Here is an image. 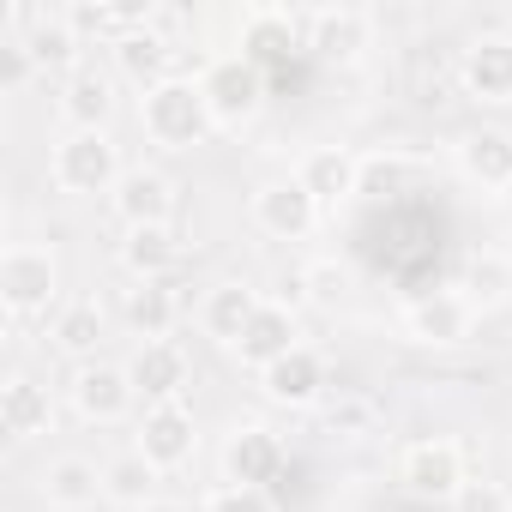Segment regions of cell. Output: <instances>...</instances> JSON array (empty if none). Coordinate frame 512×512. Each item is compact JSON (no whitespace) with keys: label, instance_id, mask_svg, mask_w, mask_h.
Masks as SVG:
<instances>
[{"label":"cell","instance_id":"4316f807","mask_svg":"<svg viewBox=\"0 0 512 512\" xmlns=\"http://www.w3.org/2000/svg\"><path fill=\"white\" fill-rule=\"evenodd\" d=\"M121 320L133 326V338H139V344H157V338H169V332H175L181 302H175V290H169V284H133V290H121Z\"/></svg>","mask_w":512,"mask_h":512},{"label":"cell","instance_id":"277c9868","mask_svg":"<svg viewBox=\"0 0 512 512\" xmlns=\"http://www.w3.org/2000/svg\"><path fill=\"white\" fill-rule=\"evenodd\" d=\"M470 482V470H464V452H458V440H410L404 452H398V488L410 494V500H458V488Z\"/></svg>","mask_w":512,"mask_h":512},{"label":"cell","instance_id":"9a60e30c","mask_svg":"<svg viewBox=\"0 0 512 512\" xmlns=\"http://www.w3.org/2000/svg\"><path fill=\"white\" fill-rule=\"evenodd\" d=\"M115 49V73L121 79H133L139 91H157V85H169L175 79V37L151 19V25H139V31H127L121 43H109Z\"/></svg>","mask_w":512,"mask_h":512},{"label":"cell","instance_id":"f546056e","mask_svg":"<svg viewBox=\"0 0 512 512\" xmlns=\"http://www.w3.org/2000/svg\"><path fill=\"white\" fill-rule=\"evenodd\" d=\"M458 290L470 296L476 314H482V308H506V302H512V260H506V253H470Z\"/></svg>","mask_w":512,"mask_h":512},{"label":"cell","instance_id":"3957f363","mask_svg":"<svg viewBox=\"0 0 512 512\" xmlns=\"http://www.w3.org/2000/svg\"><path fill=\"white\" fill-rule=\"evenodd\" d=\"M61 296V266L55 253L37 241H13L0 253V302H7V320H37L49 314Z\"/></svg>","mask_w":512,"mask_h":512},{"label":"cell","instance_id":"d6a6232c","mask_svg":"<svg viewBox=\"0 0 512 512\" xmlns=\"http://www.w3.org/2000/svg\"><path fill=\"white\" fill-rule=\"evenodd\" d=\"M199 512H278V500H272L266 488H229V482H223V488L205 494Z\"/></svg>","mask_w":512,"mask_h":512},{"label":"cell","instance_id":"9c48e42d","mask_svg":"<svg viewBox=\"0 0 512 512\" xmlns=\"http://www.w3.org/2000/svg\"><path fill=\"white\" fill-rule=\"evenodd\" d=\"M253 229L272 241H308L320 229V199L290 175V181H266L253 193Z\"/></svg>","mask_w":512,"mask_h":512},{"label":"cell","instance_id":"ba28073f","mask_svg":"<svg viewBox=\"0 0 512 512\" xmlns=\"http://www.w3.org/2000/svg\"><path fill=\"white\" fill-rule=\"evenodd\" d=\"M290 464V446L266 428V422H241L223 440V482L229 488H272Z\"/></svg>","mask_w":512,"mask_h":512},{"label":"cell","instance_id":"52a82bcc","mask_svg":"<svg viewBox=\"0 0 512 512\" xmlns=\"http://www.w3.org/2000/svg\"><path fill=\"white\" fill-rule=\"evenodd\" d=\"M458 85L464 97L488 109H512V31H482L458 49Z\"/></svg>","mask_w":512,"mask_h":512},{"label":"cell","instance_id":"74e56055","mask_svg":"<svg viewBox=\"0 0 512 512\" xmlns=\"http://www.w3.org/2000/svg\"><path fill=\"white\" fill-rule=\"evenodd\" d=\"M500 199H506V205H512V187H506V193H500Z\"/></svg>","mask_w":512,"mask_h":512},{"label":"cell","instance_id":"1f68e13d","mask_svg":"<svg viewBox=\"0 0 512 512\" xmlns=\"http://www.w3.org/2000/svg\"><path fill=\"white\" fill-rule=\"evenodd\" d=\"M0 67H7V97H19L43 67H37V55L25 49V37L19 31H7V37H0Z\"/></svg>","mask_w":512,"mask_h":512},{"label":"cell","instance_id":"d6986e66","mask_svg":"<svg viewBox=\"0 0 512 512\" xmlns=\"http://www.w3.org/2000/svg\"><path fill=\"white\" fill-rule=\"evenodd\" d=\"M19 37H25V49L37 55V67L43 73H79V49H85V37L67 25V13H13L7 19Z\"/></svg>","mask_w":512,"mask_h":512},{"label":"cell","instance_id":"4fadbf2b","mask_svg":"<svg viewBox=\"0 0 512 512\" xmlns=\"http://www.w3.org/2000/svg\"><path fill=\"white\" fill-rule=\"evenodd\" d=\"M133 452H145L157 470H181L193 452H199V422L187 404H145L139 416V434H133Z\"/></svg>","mask_w":512,"mask_h":512},{"label":"cell","instance_id":"f1b7e54d","mask_svg":"<svg viewBox=\"0 0 512 512\" xmlns=\"http://www.w3.org/2000/svg\"><path fill=\"white\" fill-rule=\"evenodd\" d=\"M55 350L73 356V362H97V344H103V308L97 302H67L49 326Z\"/></svg>","mask_w":512,"mask_h":512},{"label":"cell","instance_id":"7402d4cb","mask_svg":"<svg viewBox=\"0 0 512 512\" xmlns=\"http://www.w3.org/2000/svg\"><path fill=\"white\" fill-rule=\"evenodd\" d=\"M260 302H266V296L253 290V284H211L205 302H199V326H205V338L223 344V350H235L241 332H247V320L260 314Z\"/></svg>","mask_w":512,"mask_h":512},{"label":"cell","instance_id":"836d02e7","mask_svg":"<svg viewBox=\"0 0 512 512\" xmlns=\"http://www.w3.org/2000/svg\"><path fill=\"white\" fill-rule=\"evenodd\" d=\"M452 512H512V494H506L500 482H488V476H470V482L458 488Z\"/></svg>","mask_w":512,"mask_h":512},{"label":"cell","instance_id":"83f0119b","mask_svg":"<svg viewBox=\"0 0 512 512\" xmlns=\"http://www.w3.org/2000/svg\"><path fill=\"white\" fill-rule=\"evenodd\" d=\"M157 464L145 458V452H115L109 464H103V500H115V506H127V512H145L151 500H157Z\"/></svg>","mask_w":512,"mask_h":512},{"label":"cell","instance_id":"d590c367","mask_svg":"<svg viewBox=\"0 0 512 512\" xmlns=\"http://www.w3.org/2000/svg\"><path fill=\"white\" fill-rule=\"evenodd\" d=\"M302 284L314 290V302H338V296H344V266H338V260H320V266L302 272Z\"/></svg>","mask_w":512,"mask_h":512},{"label":"cell","instance_id":"ffe728a7","mask_svg":"<svg viewBox=\"0 0 512 512\" xmlns=\"http://www.w3.org/2000/svg\"><path fill=\"white\" fill-rule=\"evenodd\" d=\"M296 181L320 199V211H332V205H344V199L362 193V157L344 151V145H314V151L296 163Z\"/></svg>","mask_w":512,"mask_h":512},{"label":"cell","instance_id":"603a6c76","mask_svg":"<svg viewBox=\"0 0 512 512\" xmlns=\"http://www.w3.org/2000/svg\"><path fill=\"white\" fill-rule=\"evenodd\" d=\"M0 428H7V440H37L55 428V398L43 380L31 374H13L7 386H0Z\"/></svg>","mask_w":512,"mask_h":512},{"label":"cell","instance_id":"7a4b0ae2","mask_svg":"<svg viewBox=\"0 0 512 512\" xmlns=\"http://www.w3.org/2000/svg\"><path fill=\"white\" fill-rule=\"evenodd\" d=\"M49 175H55L61 193H73V199H97V193H115V181H121L127 169H121V151H115L109 133H73V127H67V133L55 139Z\"/></svg>","mask_w":512,"mask_h":512},{"label":"cell","instance_id":"5b68a950","mask_svg":"<svg viewBox=\"0 0 512 512\" xmlns=\"http://www.w3.org/2000/svg\"><path fill=\"white\" fill-rule=\"evenodd\" d=\"M199 91H205L217 127H247L253 115H260V103H266V73L253 61H241V55H223V61H211L199 73Z\"/></svg>","mask_w":512,"mask_h":512},{"label":"cell","instance_id":"d4e9b609","mask_svg":"<svg viewBox=\"0 0 512 512\" xmlns=\"http://www.w3.org/2000/svg\"><path fill=\"white\" fill-rule=\"evenodd\" d=\"M37 494L49 500V512H91L103 500V470L91 458H49V470L37 476Z\"/></svg>","mask_w":512,"mask_h":512},{"label":"cell","instance_id":"2e32d148","mask_svg":"<svg viewBox=\"0 0 512 512\" xmlns=\"http://www.w3.org/2000/svg\"><path fill=\"white\" fill-rule=\"evenodd\" d=\"M296 344H302V320H296V308H290V302H260V314L247 320L235 356H241V368L266 374V368H272L278 356H290Z\"/></svg>","mask_w":512,"mask_h":512},{"label":"cell","instance_id":"8d00e7d4","mask_svg":"<svg viewBox=\"0 0 512 512\" xmlns=\"http://www.w3.org/2000/svg\"><path fill=\"white\" fill-rule=\"evenodd\" d=\"M145 512H187V506H181V500H151Z\"/></svg>","mask_w":512,"mask_h":512},{"label":"cell","instance_id":"8fae6325","mask_svg":"<svg viewBox=\"0 0 512 512\" xmlns=\"http://www.w3.org/2000/svg\"><path fill=\"white\" fill-rule=\"evenodd\" d=\"M67 398H73V410L85 416V422H97V428H109V422H121L127 410H133V374L127 368H115V362H79L73 368V380H67Z\"/></svg>","mask_w":512,"mask_h":512},{"label":"cell","instance_id":"6da1fadb","mask_svg":"<svg viewBox=\"0 0 512 512\" xmlns=\"http://www.w3.org/2000/svg\"><path fill=\"white\" fill-rule=\"evenodd\" d=\"M139 127H145V139L157 151H193V145H205L217 133L199 79H181V73L169 85H157V91L139 97Z\"/></svg>","mask_w":512,"mask_h":512},{"label":"cell","instance_id":"30bf717a","mask_svg":"<svg viewBox=\"0 0 512 512\" xmlns=\"http://www.w3.org/2000/svg\"><path fill=\"white\" fill-rule=\"evenodd\" d=\"M326 386H332V374H326V356L314 344H296L290 356H278L260 374V392L278 410H314V404H326Z\"/></svg>","mask_w":512,"mask_h":512},{"label":"cell","instance_id":"4dcf8cb0","mask_svg":"<svg viewBox=\"0 0 512 512\" xmlns=\"http://www.w3.org/2000/svg\"><path fill=\"white\" fill-rule=\"evenodd\" d=\"M404 181H410L404 157H368L362 163V193L368 199H392V193H404Z\"/></svg>","mask_w":512,"mask_h":512},{"label":"cell","instance_id":"cb8c5ba5","mask_svg":"<svg viewBox=\"0 0 512 512\" xmlns=\"http://www.w3.org/2000/svg\"><path fill=\"white\" fill-rule=\"evenodd\" d=\"M115 115V79L97 67H79L73 79H61V121L73 133H103Z\"/></svg>","mask_w":512,"mask_h":512},{"label":"cell","instance_id":"8992f818","mask_svg":"<svg viewBox=\"0 0 512 512\" xmlns=\"http://www.w3.org/2000/svg\"><path fill=\"white\" fill-rule=\"evenodd\" d=\"M476 332V308L464 290H428L404 308V338L422 350H458Z\"/></svg>","mask_w":512,"mask_h":512},{"label":"cell","instance_id":"484cf974","mask_svg":"<svg viewBox=\"0 0 512 512\" xmlns=\"http://www.w3.org/2000/svg\"><path fill=\"white\" fill-rule=\"evenodd\" d=\"M121 266H127L133 284H169V272L181 266L175 223L169 229H127L121 235Z\"/></svg>","mask_w":512,"mask_h":512},{"label":"cell","instance_id":"5bb4252c","mask_svg":"<svg viewBox=\"0 0 512 512\" xmlns=\"http://www.w3.org/2000/svg\"><path fill=\"white\" fill-rule=\"evenodd\" d=\"M127 374H133V392H139L145 404H187L193 362H187V350H181L175 338L139 344V350H133V362H127Z\"/></svg>","mask_w":512,"mask_h":512},{"label":"cell","instance_id":"e575fe53","mask_svg":"<svg viewBox=\"0 0 512 512\" xmlns=\"http://www.w3.org/2000/svg\"><path fill=\"white\" fill-rule=\"evenodd\" d=\"M374 398H344V404H332L326 410V422H332V434H368L374 428Z\"/></svg>","mask_w":512,"mask_h":512},{"label":"cell","instance_id":"e0dca14e","mask_svg":"<svg viewBox=\"0 0 512 512\" xmlns=\"http://www.w3.org/2000/svg\"><path fill=\"white\" fill-rule=\"evenodd\" d=\"M308 49L320 61H338V67L362 61V49H374V13H362V7H320L308 19Z\"/></svg>","mask_w":512,"mask_h":512},{"label":"cell","instance_id":"44dd1931","mask_svg":"<svg viewBox=\"0 0 512 512\" xmlns=\"http://www.w3.org/2000/svg\"><path fill=\"white\" fill-rule=\"evenodd\" d=\"M458 169L464 181H476L482 193H506L512 187V133L506 127H476L458 139Z\"/></svg>","mask_w":512,"mask_h":512},{"label":"cell","instance_id":"7c38bea8","mask_svg":"<svg viewBox=\"0 0 512 512\" xmlns=\"http://www.w3.org/2000/svg\"><path fill=\"white\" fill-rule=\"evenodd\" d=\"M109 211L121 217V229H169L175 223V181L163 169H127L109 193Z\"/></svg>","mask_w":512,"mask_h":512},{"label":"cell","instance_id":"ac0fdd59","mask_svg":"<svg viewBox=\"0 0 512 512\" xmlns=\"http://www.w3.org/2000/svg\"><path fill=\"white\" fill-rule=\"evenodd\" d=\"M302 19L290 13V7H253L247 19H241V61H253V67H278V61H290L296 49H302Z\"/></svg>","mask_w":512,"mask_h":512}]
</instances>
